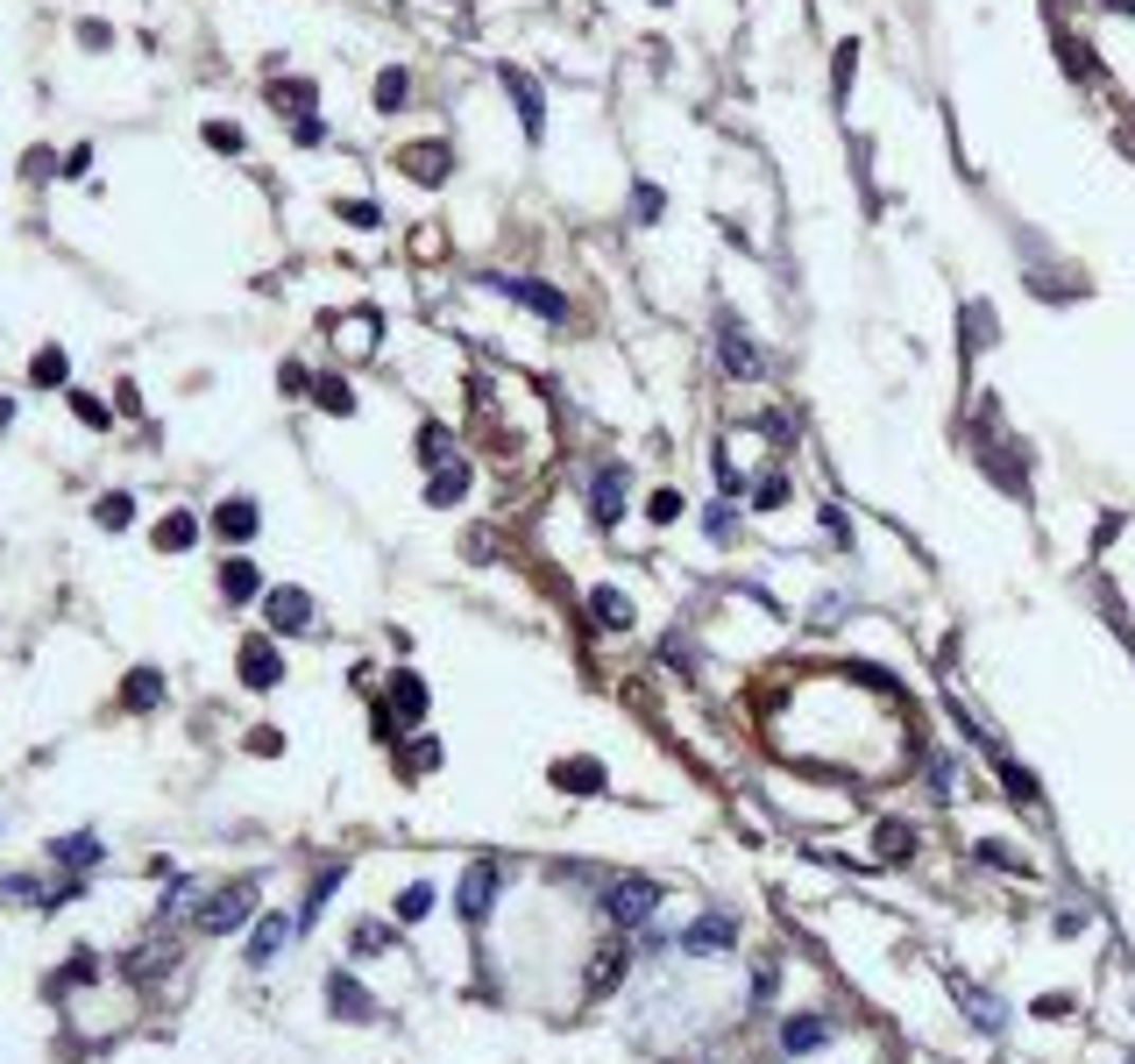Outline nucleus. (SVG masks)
Returning a JSON list of instances; mask_svg holds the SVG:
<instances>
[{
  "mask_svg": "<svg viewBox=\"0 0 1135 1064\" xmlns=\"http://www.w3.org/2000/svg\"><path fill=\"white\" fill-rule=\"evenodd\" d=\"M249 908H256V887H220V895H206V908H199V930L228 937V930L249 922Z\"/></svg>",
  "mask_w": 1135,
  "mask_h": 1064,
  "instance_id": "f257e3e1",
  "label": "nucleus"
},
{
  "mask_svg": "<svg viewBox=\"0 0 1135 1064\" xmlns=\"http://www.w3.org/2000/svg\"><path fill=\"white\" fill-rule=\"evenodd\" d=\"M241 682L249 688H277L284 682V661H277L270 638H249V646H241Z\"/></svg>",
  "mask_w": 1135,
  "mask_h": 1064,
  "instance_id": "f03ea898",
  "label": "nucleus"
},
{
  "mask_svg": "<svg viewBox=\"0 0 1135 1064\" xmlns=\"http://www.w3.org/2000/svg\"><path fill=\"white\" fill-rule=\"evenodd\" d=\"M263 611H270L277 632H306V625H312V596L306 590H270V596H263Z\"/></svg>",
  "mask_w": 1135,
  "mask_h": 1064,
  "instance_id": "7ed1b4c3",
  "label": "nucleus"
},
{
  "mask_svg": "<svg viewBox=\"0 0 1135 1064\" xmlns=\"http://www.w3.org/2000/svg\"><path fill=\"white\" fill-rule=\"evenodd\" d=\"M497 880H504L497 866H469V873H462V916H469V922H483V916H490Z\"/></svg>",
  "mask_w": 1135,
  "mask_h": 1064,
  "instance_id": "20e7f679",
  "label": "nucleus"
},
{
  "mask_svg": "<svg viewBox=\"0 0 1135 1064\" xmlns=\"http://www.w3.org/2000/svg\"><path fill=\"white\" fill-rule=\"evenodd\" d=\"M291 930H299V922L263 916V922H256V937H249V966H270V958H277V951L291 944Z\"/></svg>",
  "mask_w": 1135,
  "mask_h": 1064,
  "instance_id": "39448f33",
  "label": "nucleus"
},
{
  "mask_svg": "<svg viewBox=\"0 0 1135 1064\" xmlns=\"http://www.w3.org/2000/svg\"><path fill=\"white\" fill-rule=\"evenodd\" d=\"M213 533H220V540H249V533H256V504H249V497H228V504L213 511Z\"/></svg>",
  "mask_w": 1135,
  "mask_h": 1064,
  "instance_id": "423d86ee",
  "label": "nucleus"
},
{
  "mask_svg": "<svg viewBox=\"0 0 1135 1064\" xmlns=\"http://www.w3.org/2000/svg\"><path fill=\"white\" fill-rule=\"evenodd\" d=\"M256 590H263L256 561H241V554H235V561L220 567V596H228V603H249V596H256Z\"/></svg>",
  "mask_w": 1135,
  "mask_h": 1064,
  "instance_id": "0eeeda50",
  "label": "nucleus"
},
{
  "mask_svg": "<svg viewBox=\"0 0 1135 1064\" xmlns=\"http://www.w3.org/2000/svg\"><path fill=\"white\" fill-rule=\"evenodd\" d=\"M404 170H412L419 185H440V178H448V149H440V142H419V149H404Z\"/></svg>",
  "mask_w": 1135,
  "mask_h": 1064,
  "instance_id": "6e6552de",
  "label": "nucleus"
},
{
  "mask_svg": "<svg viewBox=\"0 0 1135 1064\" xmlns=\"http://www.w3.org/2000/svg\"><path fill=\"white\" fill-rule=\"evenodd\" d=\"M653 887H611V916L617 922H653Z\"/></svg>",
  "mask_w": 1135,
  "mask_h": 1064,
  "instance_id": "1a4fd4ad",
  "label": "nucleus"
},
{
  "mask_svg": "<svg viewBox=\"0 0 1135 1064\" xmlns=\"http://www.w3.org/2000/svg\"><path fill=\"white\" fill-rule=\"evenodd\" d=\"M682 944H688V951H724V944H732V916H703V922H688V930H682Z\"/></svg>",
  "mask_w": 1135,
  "mask_h": 1064,
  "instance_id": "9d476101",
  "label": "nucleus"
},
{
  "mask_svg": "<svg viewBox=\"0 0 1135 1064\" xmlns=\"http://www.w3.org/2000/svg\"><path fill=\"white\" fill-rule=\"evenodd\" d=\"M50 859L71 866V873H86V866L100 859V837H93V830H78V837H65V845H50Z\"/></svg>",
  "mask_w": 1135,
  "mask_h": 1064,
  "instance_id": "9b49d317",
  "label": "nucleus"
},
{
  "mask_svg": "<svg viewBox=\"0 0 1135 1064\" xmlns=\"http://www.w3.org/2000/svg\"><path fill=\"white\" fill-rule=\"evenodd\" d=\"M391 709H398L404 724H419V717H426V688H419V674H398V682H391Z\"/></svg>",
  "mask_w": 1135,
  "mask_h": 1064,
  "instance_id": "f8f14e48",
  "label": "nucleus"
},
{
  "mask_svg": "<svg viewBox=\"0 0 1135 1064\" xmlns=\"http://www.w3.org/2000/svg\"><path fill=\"white\" fill-rule=\"evenodd\" d=\"M65 377H71V355H65V348H36L29 383H43V391H50V383H65Z\"/></svg>",
  "mask_w": 1135,
  "mask_h": 1064,
  "instance_id": "ddd939ff",
  "label": "nucleus"
},
{
  "mask_svg": "<svg viewBox=\"0 0 1135 1064\" xmlns=\"http://www.w3.org/2000/svg\"><path fill=\"white\" fill-rule=\"evenodd\" d=\"M157 696H164V674L157 667H136L128 674V709H157Z\"/></svg>",
  "mask_w": 1135,
  "mask_h": 1064,
  "instance_id": "4468645a",
  "label": "nucleus"
},
{
  "mask_svg": "<svg viewBox=\"0 0 1135 1064\" xmlns=\"http://www.w3.org/2000/svg\"><path fill=\"white\" fill-rule=\"evenodd\" d=\"M824 1036H830V1029H824V1015H795V1022H788V1036H780V1043H788V1050H816V1043H824Z\"/></svg>",
  "mask_w": 1135,
  "mask_h": 1064,
  "instance_id": "2eb2a0df",
  "label": "nucleus"
},
{
  "mask_svg": "<svg viewBox=\"0 0 1135 1064\" xmlns=\"http://www.w3.org/2000/svg\"><path fill=\"white\" fill-rule=\"evenodd\" d=\"M192 540H199V525H192L185 511H170V519L157 525V546H164V554H178V546H192Z\"/></svg>",
  "mask_w": 1135,
  "mask_h": 1064,
  "instance_id": "dca6fc26",
  "label": "nucleus"
},
{
  "mask_svg": "<svg viewBox=\"0 0 1135 1064\" xmlns=\"http://www.w3.org/2000/svg\"><path fill=\"white\" fill-rule=\"evenodd\" d=\"M93 519H100V525H114V533H121V525L136 519V497H121V490H107V497H100V504H93Z\"/></svg>",
  "mask_w": 1135,
  "mask_h": 1064,
  "instance_id": "f3484780",
  "label": "nucleus"
},
{
  "mask_svg": "<svg viewBox=\"0 0 1135 1064\" xmlns=\"http://www.w3.org/2000/svg\"><path fill=\"white\" fill-rule=\"evenodd\" d=\"M426 908H433V887H426V880H419V887H404V895H398V922H419Z\"/></svg>",
  "mask_w": 1135,
  "mask_h": 1064,
  "instance_id": "a211bd4d",
  "label": "nucleus"
},
{
  "mask_svg": "<svg viewBox=\"0 0 1135 1064\" xmlns=\"http://www.w3.org/2000/svg\"><path fill=\"white\" fill-rule=\"evenodd\" d=\"M561 780H568V788H603V767H596V759H568Z\"/></svg>",
  "mask_w": 1135,
  "mask_h": 1064,
  "instance_id": "6ab92c4d",
  "label": "nucleus"
},
{
  "mask_svg": "<svg viewBox=\"0 0 1135 1064\" xmlns=\"http://www.w3.org/2000/svg\"><path fill=\"white\" fill-rule=\"evenodd\" d=\"M462 490H469V469H440V475H433V504H454Z\"/></svg>",
  "mask_w": 1135,
  "mask_h": 1064,
  "instance_id": "aec40b11",
  "label": "nucleus"
},
{
  "mask_svg": "<svg viewBox=\"0 0 1135 1064\" xmlns=\"http://www.w3.org/2000/svg\"><path fill=\"white\" fill-rule=\"evenodd\" d=\"M377 107H383V114L404 107V71H383V78H377Z\"/></svg>",
  "mask_w": 1135,
  "mask_h": 1064,
  "instance_id": "412c9836",
  "label": "nucleus"
},
{
  "mask_svg": "<svg viewBox=\"0 0 1135 1064\" xmlns=\"http://www.w3.org/2000/svg\"><path fill=\"white\" fill-rule=\"evenodd\" d=\"M334 1008H348V1015H370V1000H362V987H348V979H334Z\"/></svg>",
  "mask_w": 1135,
  "mask_h": 1064,
  "instance_id": "4be33fe9",
  "label": "nucleus"
},
{
  "mask_svg": "<svg viewBox=\"0 0 1135 1064\" xmlns=\"http://www.w3.org/2000/svg\"><path fill=\"white\" fill-rule=\"evenodd\" d=\"M596 519H603V525L617 519V475H603V483H596Z\"/></svg>",
  "mask_w": 1135,
  "mask_h": 1064,
  "instance_id": "5701e85b",
  "label": "nucleus"
},
{
  "mask_svg": "<svg viewBox=\"0 0 1135 1064\" xmlns=\"http://www.w3.org/2000/svg\"><path fill=\"white\" fill-rule=\"evenodd\" d=\"M71 404H78V419H86V426H114V412H107V404H100V398H86V391H78V398H71Z\"/></svg>",
  "mask_w": 1135,
  "mask_h": 1064,
  "instance_id": "b1692460",
  "label": "nucleus"
},
{
  "mask_svg": "<svg viewBox=\"0 0 1135 1064\" xmlns=\"http://www.w3.org/2000/svg\"><path fill=\"white\" fill-rule=\"evenodd\" d=\"M341 333H348V348H355V355H362V348H370V333H377V320H370V312H362V320H348V327H341Z\"/></svg>",
  "mask_w": 1135,
  "mask_h": 1064,
  "instance_id": "393cba45",
  "label": "nucleus"
},
{
  "mask_svg": "<svg viewBox=\"0 0 1135 1064\" xmlns=\"http://www.w3.org/2000/svg\"><path fill=\"white\" fill-rule=\"evenodd\" d=\"M596 617H603V625H625V596H611V590H596Z\"/></svg>",
  "mask_w": 1135,
  "mask_h": 1064,
  "instance_id": "a878e982",
  "label": "nucleus"
},
{
  "mask_svg": "<svg viewBox=\"0 0 1135 1064\" xmlns=\"http://www.w3.org/2000/svg\"><path fill=\"white\" fill-rule=\"evenodd\" d=\"M320 404H327V412H348V404H355V398H348V383H334V377H327V383H320Z\"/></svg>",
  "mask_w": 1135,
  "mask_h": 1064,
  "instance_id": "bb28decb",
  "label": "nucleus"
},
{
  "mask_svg": "<svg viewBox=\"0 0 1135 1064\" xmlns=\"http://www.w3.org/2000/svg\"><path fill=\"white\" fill-rule=\"evenodd\" d=\"M206 142H213V149H241V128H228V121H213V128H206Z\"/></svg>",
  "mask_w": 1135,
  "mask_h": 1064,
  "instance_id": "cd10ccee",
  "label": "nucleus"
},
{
  "mask_svg": "<svg viewBox=\"0 0 1135 1064\" xmlns=\"http://www.w3.org/2000/svg\"><path fill=\"white\" fill-rule=\"evenodd\" d=\"M7 419H15V398H0V426H7Z\"/></svg>",
  "mask_w": 1135,
  "mask_h": 1064,
  "instance_id": "c85d7f7f",
  "label": "nucleus"
}]
</instances>
